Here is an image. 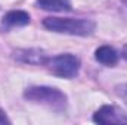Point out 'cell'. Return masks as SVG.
<instances>
[{
	"label": "cell",
	"mask_w": 127,
	"mask_h": 125,
	"mask_svg": "<svg viewBox=\"0 0 127 125\" xmlns=\"http://www.w3.org/2000/svg\"><path fill=\"white\" fill-rule=\"evenodd\" d=\"M43 27L46 30L58 34H68V35H78L87 37L92 35L96 30V22L93 19L86 18H58L49 16L43 19Z\"/></svg>",
	"instance_id": "cell-1"
},
{
	"label": "cell",
	"mask_w": 127,
	"mask_h": 125,
	"mask_svg": "<svg viewBox=\"0 0 127 125\" xmlns=\"http://www.w3.org/2000/svg\"><path fill=\"white\" fill-rule=\"evenodd\" d=\"M24 97L32 102L38 103L43 106H47L49 109L55 112H62L68 106V97L56 87H49V85H31L24 91Z\"/></svg>",
	"instance_id": "cell-2"
},
{
	"label": "cell",
	"mask_w": 127,
	"mask_h": 125,
	"mask_svg": "<svg viewBox=\"0 0 127 125\" xmlns=\"http://www.w3.org/2000/svg\"><path fill=\"white\" fill-rule=\"evenodd\" d=\"M49 69L52 71L53 75L61 77V78H74L78 75L81 62L75 55L71 53H62L58 56H53L47 62Z\"/></svg>",
	"instance_id": "cell-3"
},
{
	"label": "cell",
	"mask_w": 127,
	"mask_h": 125,
	"mask_svg": "<svg viewBox=\"0 0 127 125\" xmlns=\"http://www.w3.org/2000/svg\"><path fill=\"white\" fill-rule=\"evenodd\" d=\"M96 124H127V113L112 104H105L99 107L93 115Z\"/></svg>",
	"instance_id": "cell-4"
},
{
	"label": "cell",
	"mask_w": 127,
	"mask_h": 125,
	"mask_svg": "<svg viewBox=\"0 0 127 125\" xmlns=\"http://www.w3.org/2000/svg\"><path fill=\"white\" fill-rule=\"evenodd\" d=\"M13 59L28 65H47L50 58L40 49H18L13 52Z\"/></svg>",
	"instance_id": "cell-5"
},
{
	"label": "cell",
	"mask_w": 127,
	"mask_h": 125,
	"mask_svg": "<svg viewBox=\"0 0 127 125\" xmlns=\"http://www.w3.org/2000/svg\"><path fill=\"white\" fill-rule=\"evenodd\" d=\"M31 21L28 12L25 10H10L1 18V28L3 30H10L13 27H25Z\"/></svg>",
	"instance_id": "cell-6"
},
{
	"label": "cell",
	"mask_w": 127,
	"mask_h": 125,
	"mask_svg": "<svg viewBox=\"0 0 127 125\" xmlns=\"http://www.w3.org/2000/svg\"><path fill=\"white\" fill-rule=\"evenodd\" d=\"M95 59L105 66H114L118 62V53L111 46H100L95 50Z\"/></svg>",
	"instance_id": "cell-7"
},
{
	"label": "cell",
	"mask_w": 127,
	"mask_h": 125,
	"mask_svg": "<svg viewBox=\"0 0 127 125\" xmlns=\"http://www.w3.org/2000/svg\"><path fill=\"white\" fill-rule=\"evenodd\" d=\"M37 6L43 10L52 12H69L72 10L71 0H37Z\"/></svg>",
	"instance_id": "cell-8"
},
{
	"label": "cell",
	"mask_w": 127,
	"mask_h": 125,
	"mask_svg": "<svg viewBox=\"0 0 127 125\" xmlns=\"http://www.w3.org/2000/svg\"><path fill=\"white\" fill-rule=\"evenodd\" d=\"M115 93L118 94L123 100H126V103H127V84H120V85H117V87H115Z\"/></svg>",
	"instance_id": "cell-9"
},
{
	"label": "cell",
	"mask_w": 127,
	"mask_h": 125,
	"mask_svg": "<svg viewBox=\"0 0 127 125\" xmlns=\"http://www.w3.org/2000/svg\"><path fill=\"white\" fill-rule=\"evenodd\" d=\"M0 124H10L9 118L6 116V113H4V110L1 107H0Z\"/></svg>",
	"instance_id": "cell-10"
},
{
	"label": "cell",
	"mask_w": 127,
	"mask_h": 125,
	"mask_svg": "<svg viewBox=\"0 0 127 125\" xmlns=\"http://www.w3.org/2000/svg\"><path fill=\"white\" fill-rule=\"evenodd\" d=\"M121 55H123V58L127 61V44L123 47V50H121Z\"/></svg>",
	"instance_id": "cell-11"
}]
</instances>
